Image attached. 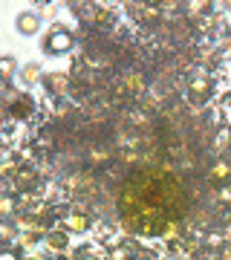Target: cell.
<instances>
[{
    "instance_id": "obj_1",
    "label": "cell",
    "mask_w": 231,
    "mask_h": 260,
    "mask_svg": "<svg viewBox=\"0 0 231 260\" xmlns=\"http://www.w3.org/2000/svg\"><path fill=\"white\" fill-rule=\"evenodd\" d=\"M118 211L124 225L136 234H162L188 211V197L173 173L142 168L133 171L121 185Z\"/></svg>"
},
{
    "instance_id": "obj_2",
    "label": "cell",
    "mask_w": 231,
    "mask_h": 260,
    "mask_svg": "<svg viewBox=\"0 0 231 260\" xmlns=\"http://www.w3.org/2000/svg\"><path fill=\"white\" fill-rule=\"evenodd\" d=\"M72 47V38L61 29V26H55L50 35V41H44V50H50V52H66Z\"/></svg>"
},
{
    "instance_id": "obj_3",
    "label": "cell",
    "mask_w": 231,
    "mask_h": 260,
    "mask_svg": "<svg viewBox=\"0 0 231 260\" xmlns=\"http://www.w3.org/2000/svg\"><path fill=\"white\" fill-rule=\"evenodd\" d=\"M17 32L20 35H35L38 32V15H32V12L17 15Z\"/></svg>"
},
{
    "instance_id": "obj_4",
    "label": "cell",
    "mask_w": 231,
    "mask_h": 260,
    "mask_svg": "<svg viewBox=\"0 0 231 260\" xmlns=\"http://www.w3.org/2000/svg\"><path fill=\"white\" fill-rule=\"evenodd\" d=\"M64 225L69 231H84V228H87V217H84V214H69L64 220Z\"/></svg>"
},
{
    "instance_id": "obj_5",
    "label": "cell",
    "mask_w": 231,
    "mask_h": 260,
    "mask_svg": "<svg viewBox=\"0 0 231 260\" xmlns=\"http://www.w3.org/2000/svg\"><path fill=\"white\" fill-rule=\"evenodd\" d=\"M66 243H69V237H66L64 231H52L50 237H47V246H52V249H66Z\"/></svg>"
},
{
    "instance_id": "obj_6",
    "label": "cell",
    "mask_w": 231,
    "mask_h": 260,
    "mask_svg": "<svg viewBox=\"0 0 231 260\" xmlns=\"http://www.w3.org/2000/svg\"><path fill=\"white\" fill-rule=\"evenodd\" d=\"M12 113H15V116H29V113H32V99H29V96H20V102L12 107Z\"/></svg>"
},
{
    "instance_id": "obj_7",
    "label": "cell",
    "mask_w": 231,
    "mask_h": 260,
    "mask_svg": "<svg viewBox=\"0 0 231 260\" xmlns=\"http://www.w3.org/2000/svg\"><path fill=\"white\" fill-rule=\"evenodd\" d=\"M0 72H3V78H12V72H15V58L12 55L0 58Z\"/></svg>"
},
{
    "instance_id": "obj_8",
    "label": "cell",
    "mask_w": 231,
    "mask_h": 260,
    "mask_svg": "<svg viewBox=\"0 0 231 260\" xmlns=\"http://www.w3.org/2000/svg\"><path fill=\"white\" fill-rule=\"evenodd\" d=\"M38 72H41V67H38V64H26V67H23L26 81H35V78H38Z\"/></svg>"
},
{
    "instance_id": "obj_9",
    "label": "cell",
    "mask_w": 231,
    "mask_h": 260,
    "mask_svg": "<svg viewBox=\"0 0 231 260\" xmlns=\"http://www.w3.org/2000/svg\"><path fill=\"white\" fill-rule=\"evenodd\" d=\"M12 237H15V228H12L9 220H6V223H3V240H12Z\"/></svg>"
},
{
    "instance_id": "obj_10",
    "label": "cell",
    "mask_w": 231,
    "mask_h": 260,
    "mask_svg": "<svg viewBox=\"0 0 231 260\" xmlns=\"http://www.w3.org/2000/svg\"><path fill=\"white\" fill-rule=\"evenodd\" d=\"M12 208H15V200L6 194V197H3V214H12Z\"/></svg>"
},
{
    "instance_id": "obj_11",
    "label": "cell",
    "mask_w": 231,
    "mask_h": 260,
    "mask_svg": "<svg viewBox=\"0 0 231 260\" xmlns=\"http://www.w3.org/2000/svg\"><path fill=\"white\" fill-rule=\"evenodd\" d=\"M226 142H229V133H226V130H223V133H220V136H217V145H226Z\"/></svg>"
},
{
    "instance_id": "obj_12",
    "label": "cell",
    "mask_w": 231,
    "mask_h": 260,
    "mask_svg": "<svg viewBox=\"0 0 231 260\" xmlns=\"http://www.w3.org/2000/svg\"><path fill=\"white\" fill-rule=\"evenodd\" d=\"M220 200H223V203H229V200H231V191H223V194H220Z\"/></svg>"
},
{
    "instance_id": "obj_13",
    "label": "cell",
    "mask_w": 231,
    "mask_h": 260,
    "mask_svg": "<svg viewBox=\"0 0 231 260\" xmlns=\"http://www.w3.org/2000/svg\"><path fill=\"white\" fill-rule=\"evenodd\" d=\"M0 260H15V255H9V252H6V255H3Z\"/></svg>"
}]
</instances>
